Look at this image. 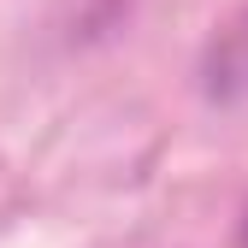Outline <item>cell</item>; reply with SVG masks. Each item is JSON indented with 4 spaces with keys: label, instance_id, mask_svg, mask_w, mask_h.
<instances>
[{
    "label": "cell",
    "instance_id": "1",
    "mask_svg": "<svg viewBox=\"0 0 248 248\" xmlns=\"http://www.w3.org/2000/svg\"><path fill=\"white\" fill-rule=\"evenodd\" d=\"M207 89H213L219 101H236L242 89H248V12L219 30L213 59H207Z\"/></svg>",
    "mask_w": 248,
    "mask_h": 248
}]
</instances>
